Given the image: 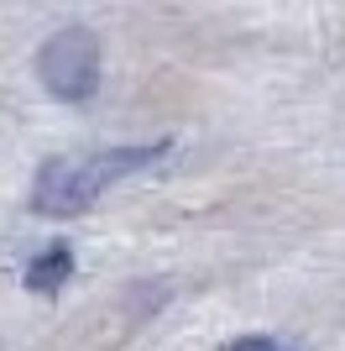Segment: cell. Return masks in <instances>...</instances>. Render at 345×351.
Listing matches in <instances>:
<instances>
[{
	"label": "cell",
	"instance_id": "cell-4",
	"mask_svg": "<svg viewBox=\"0 0 345 351\" xmlns=\"http://www.w3.org/2000/svg\"><path fill=\"white\" fill-rule=\"evenodd\" d=\"M220 351H288V346L272 341V336H241V341H225Z\"/></svg>",
	"mask_w": 345,
	"mask_h": 351
},
{
	"label": "cell",
	"instance_id": "cell-2",
	"mask_svg": "<svg viewBox=\"0 0 345 351\" xmlns=\"http://www.w3.org/2000/svg\"><path fill=\"white\" fill-rule=\"evenodd\" d=\"M37 79L53 100L84 105L100 95V37L89 27H58L37 47Z\"/></svg>",
	"mask_w": 345,
	"mask_h": 351
},
{
	"label": "cell",
	"instance_id": "cell-1",
	"mask_svg": "<svg viewBox=\"0 0 345 351\" xmlns=\"http://www.w3.org/2000/svg\"><path fill=\"white\" fill-rule=\"evenodd\" d=\"M168 152V142H142V147H100V152H79V158H47L31 184V210L47 220H73L84 215L110 184L142 173Z\"/></svg>",
	"mask_w": 345,
	"mask_h": 351
},
{
	"label": "cell",
	"instance_id": "cell-3",
	"mask_svg": "<svg viewBox=\"0 0 345 351\" xmlns=\"http://www.w3.org/2000/svg\"><path fill=\"white\" fill-rule=\"evenodd\" d=\"M73 273V252L68 247H47L37 263H27V289L31 293H58Z\"/></svg>",
	"mask_w": 345,
	"mask_h": 351
}]
</instances>
